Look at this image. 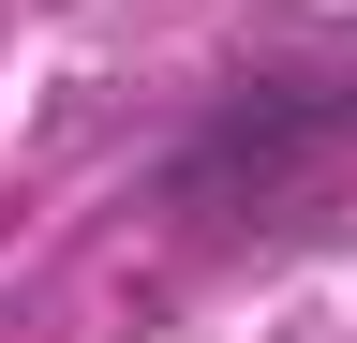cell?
Instances as JSON below:
<instances>
[{
    "instance_id": "1",
    "label": "cell",
    "mask_w": 357,
    "mask_h": 343,
    "mask_svg": "<svg viewBox=\"0 0 357 343\" xmlns=\"http://www.w3.org/2000/svg\"><path fill=\"white\" fill-rule=\"evenodd\" d=\"M342 164H357V60H253L178 119L164 209L178 224H268V209H312Z\"/></svg>"
}]
</instances>
